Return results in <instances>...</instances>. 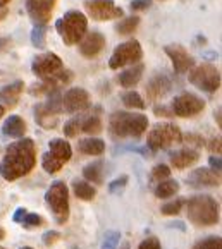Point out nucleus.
<instances>
[{"mask_svg": "<svg viewBox=\"0 0 222 249\" xmlns=\"http://www.w3.org/2000/svg\"><path fill=\"white\" fill-rule=\"evenodd\" d=\"M185 212L195 227H210L219 222V203L208 195L186 199Z\"/></svg>", "mask_w": 222, "mask_h": 249, "instance_id": "f03ea898", "label": "nucleus"}, {"mask_svg": "<svg viewBox=\"0 0 222 249\" xmlns=\"http://www.w3.org/2000/svg\"><path fill=\"white\" fill-rule=\"evenodd\" d=\"M2 134L7 136V138H16V140H21L26 134V122L24 119L19 117V115H9L5 119L4 125H2Z\"/></svg>", "mask_w": 222, "mask_h": 249, "instance_id": "6ab92c4d", "label": "nucleus"}, {"mask_svg": "<svg viewBox=\"0 0 222 249\" xmlns=\"http://www.w3.org/2000/svg\"><path fill=\"white\" fill-rule=\"evenodd\" d=\"M155 115H162V117H172V110H170V107L167 108V107H155Z\"/></svg>", "mask_w": 222, "mask_h": 249, "instance_id": "49530a36", "label": "nucleus"}, {"mask_svg": "<svg viewBox=\"0 0 222 249\" xmlns=\"http://www.w3.org/2000/svg\"><path fill=\"white\" fill-rule=\"evenodd\" d=\"M121 100H122V103H124V107H128V108H136V110L145 108V100L141 98V95L136 91L122 93Z\"/></svg>", "mask_w": 222, "mask_h": 249, "instance_id": "c756f323", "label": "nucleus"}, {"mask_svg": "<svg viewBox=\"0 0 222 249\" xmlns=\"http://www.w3.org/2000/svg\"><path fill=\"white\" fill-rule=\"evenodd\" d=\"M183 141V132L172 122H159L148 132L147 144L152 151L166 150Z\"/></svg>", "mask_w": 222, "mask_h": 249, "instance_id": "39448f33", "label": "nucleus"}, {"mask_svg": "<svg viewBox=\"0 0 222 249\" xmlns=\"http://www.w3.org/2000/svg\"><path fill=\"white\" fill-rule=\"evenodd\" d=\"M164 52L172 62V67L178 74H186L195 67V59H193L189 52L186 50L183 45L179 43H170L164 47Z\"/></svg>", "mask_w": 222, "mask_h": 249, "instance_id": "ddd939ff", "label": "nucleus"}, {"mask_svg": "<svg viewBox=\"0 0 222 249\" xmlns=\"http://www.w3.org/2000/svg\"><path fill=\"white\" fill-rule=\"evenodd\" d=\"M83 177L86 179V182L102 184L104 182V163H102V161L88 163L85 169H83Z\"/></svg>", "mask_w": 222, "mask_h": 249, "instance_id": "393cba45", "label": "nucleus"}, {"mask_svg": "<svg viewBox=\"0 0 222 249\" xmlns=\"http://www.w3.org/2000/svg\"><path fill=\"white\" fill-rule=\"evenodd\" d=\"M9 2H11V0H0V7H5Z\"/></svg>", "mask_w": 222, "mask_h": 249, "instance_id": "864d4df0", "label": "nucleus"}, {"mask_svg": "<svg viewBox=\"0 0 222 249\" xmlns=\"http://www.w3.org/2000/svg\"><path fill=\"white\" fill-rule=\"evenodd\" d=\"M208 165H210V170L214 174H217V176H221L222 172V163H221V157H215V155H212L210 158H208Z\"/></svg>", "mask_w": 222, "mask_h": 249, "instance_id": "37998d69", "label": "nucleus"}, {"mask_svg": "<svg viewBox=\"0 0 222 249\" xmlns=\"http://www.w3.org/2000/svg\"><path fill=\"white\" fill-rule=\"evenodd\" d=\"M148 127V119L143 114L114 112L109 119V132L114 138H140Z\"/></svg>", "mask_w": 222, "mask_h": 249, "instance_id": "7ed1b4c3", "label": "nucleus"}, {"mask_svg": "<svg viewBox=\"0 0 222 249\" xmlns=\"http://www.w3.org/2000/svg\"><path fill=\"white\" fill-rule=\"evenodd\" d=\"M0 249H5V248H2V246H0Z\"/></svg>", "mask_w": 222, "mask_h": 249, "instance_id": "13d9d810", "label": "nucleus"}, {"mask_svg": "<svg viewBox=\"0 0 222 249\" xmlns=\"http://www.w3.org/2000/svg\"><path fill=\"white\" fill-rule=\"evenodd\" d=\"M21 225L24 229H28V231H31V229H38L43 225V218H41L40 215H37V213H26V216L21 220Z\"/></svg>", "mask_w": 222, "mask_h": 249, "instance_id": "f704fd0d", "label": "nucleus"}, {"mask_svg": "<svg viewBox=\"0 0 222 249\" xmlns=\"http://www.w3.org/2000/svg\"><path fill=\"white\" fill-rule=\"evenodd\" d=\"M90 105H92L90 93L83 88H71L62 95V112L78 114L88 110Z\"/></svg>", "mask_w": 222, "mask_h": 249, "instance_id": "4468645a", "label": "nucleus"}, {"mask_svg": "<svg viewBox=\"0 0 222 249\" xmlns=\"http://www.w3.org/2000/svg\"><path fill=\"white\" fill-rule=\"evenodd\" d=\"M170 165L174 167V169H188L191 165H195L196 161L200 160V153L193 148H181V150L174 151V153H170Z\"/></svg>", "mask_w": 222, "mask_h": 249, "instance_id": "a211bd4d", "label": "nucleus"}, {"mask_svg": "<svg viewBox=\"0 0 222 249\" xmlns=\"http://www.w3.org/2000/svg\"><path fill=\"white\" fill-rule=\"evenodd\" d=\"M143 57V48H141L138 40H130L124 43L117 45L112 52L111 59H109V67L114 71L121 69V67L133 66L138 64Z\"/></svg>", "mask_w": 222, "mask_h": 249, "instance_id": "0eeeda50", "label": "nucleus"}, {"mask_svg": "<svg viewBox=\"0 0 222 249\" xmlns=\"http://www.w3.org/2000/svg\"><path fill=\"white\" fill-rule=\"evenodd\" d=\"M73 189H74V195L78 196L79 199H83V201H92L96 196L95 187L90 182H86V180H74Z\"/></svg>", "mask_w": 222, "mask_h": 249, "instance_id": "bb28decb", "label": "nucleus"}, {"mask_svg": "<svg viewBox=\"0 0 222 249\" xmlns=\"http://www.w3.org/2000/svg\"><path fill=\"white\" fill-rule=\"evenodd\" d=\"M138 249H162V248H160V241L157 237H147L143 242H140Z\"/></svg>", "mask_w": 222, "mask_h": 249, "instance_id": "a19ab883", "label": "nucleus"}, {"mask_svg": "<svg viewBox=\"0 0 222 249\" xmlns=\"http://www.w3.org/2000/svg\"><path fill=\"white\" fill-rule=\"evenodd\" d=\"M22 89H24V83L22 81H14L9 86L0 89V100L7 103L9 107H14L18 103L19 96H21Z\"/></svg>", "mask_w": 222, "mask_h": 249, "instance_id": "5701e85b", "label": "nucleus"}, {"mask_svg": "<svg viewBox=\"0 0 222 249\" xmlns=\"http://www.w3.org/2000/svg\"><path fill=\"white\" fill-rule=\"evenodd\" d=\"M128 176H121L119 179H115V180H112L111 184H109V191H111L112 195H117V193H121L124 187H126V184H128Z\"/></svg>", "mask_w": 222, "mask_h": 249, "instance_id": "58836bf2", "label": "nucleus"}, {"mask_svg": "<svg viewBox=\"0 0 222 249\" xmlns=\"http://www.w3.org/2000/svg\"><path fill=\"white\" fill-rule=\"evenodd\" d=\"M170 176V169L167 167V165L160 163V165H155L152 170V180H155V182H160V180H166L169 179Z\"/></svg>", "mask_w": 222, "mask_h": 249, "instance_id": "4c0bfd02", "label": "nucleus"}, {"mask_svg": "<svg viewBox=\"0 0 222 249\" xmlns=\"http://www.w3.org/2000/svg\"><path fill=\"white\" fill-rule=\"evenodd\" d=\"M85 9L95 21H112L122 18L124 11L115 5L114 0H85Z\"/></svg>", "mask_w": 222, "mask_h": 249, "instance_id": "9b49d317", "label": "nucleus"}, {"mask_svg": "<svg viewBox=\"0 0 222 249\" xmlns=\"http://www.w3.org/2000/svg\"><path fill=\"white\" fill-rule=\"evenodd\" d=\"M19 249H33V248H30V246H24V248H19Z\"/></svg>", "mask_w": 222, "mask_h": 249, "instance_id": "6e6d98bb", "label": "nucleus"}, {"mask_svg": "<svg viewBox=\"0 0 222 249\" xmlns=\"http://www.w3.org/2000/svg\"><path fill=\"white\" fill-rule=\"evenodd\" d=\"M7 14H9L7 9H5V7H0V21H2V19L7 18Z\"/></svg>", "mask_w": 222, "mask_h": 249, "instance_id": "3c124183", "label": "nucleus"}, {"mask_svg": "<svg viewBox=\"0 0 222 249\" xmlns=\"http://www.w3.org/2000/svg\"><path fill=\"white\" fill-rule=\"evenodd\" d=\"M9 45V38H4V36H0V50H4L5 47Z\"/></svg>", "mask_w": 222, "mask_h": 249, "instance_id": "8fccbe9b", "label": "nucleus"}, {"mask_svg": "<svg viewBox=\"0 0 222 249\" xmlns=\"http://www.w3.org/2000/svg\"><path fill=\"white\" fill-rule=\"evenodd\" d=\"M86 30H88V19L79 11H67L56 22V31L67 47L78 45L86 35Z\"/></svg>", "mask_w": 222, "mask_h": 249, "instance_id": "20e7f679", "label": "nucleus"}, {"mask_svg": "<svg viewBox=\"0 0 222 249\" xmlns=\"http://www.w3.org/2000/svg\"><path fill=\"white\" fill-rule=\"evenodd\" d=\"M193 249H222V241L221 237H215V235H210V237H205L202 241H198Z\"/></svg>", "mask_w": 222, "mask_h": 249, "instance_id": "72a5a7b5", "label": "nucleus"}, {"mask_svg": "<svg viewBox=\"0 0 222 249\" xmlns=\"http://www.w3.org/2000/svg\"><path fill=\"white\" fill-rule=\"evenodd\" d=\"M105 45H107V41H105L104 35L98 31H92V33H86L79 41V53L86 59H93L104 50Z\"/></svg>", "mask_w": 222, "mask_h": 249, "instance_id": "2eb2a0df", "label": "nucleus"}, {"mask_svg": "<svg viewBox=\"0 0 222 249\" xmlns=\"http://www.w3.org/2000/svg\"><path fill=\"white\" fill-rule=\"evenodd\" d=\"M79 132H81V115L73 117L71 121H67L66 124H64V134H66L67 138H76Z\"/></svg>", "mask_w": 222, "mask_h": 249, "instance_id": "473e14b6", "label": "nucleus"}, {"mask_svg": "<svg viewBox=\"0 0 222 249\" xmlns=\"http://www.w3.org/2000/svg\"><path fill=\"white\" fill-rule=\"evenodd\" d=\"M179 191V182L178 180H172V179H166V180H160L157 182L155 186V196L160 199H167V198H172Z\"/></svg>", "mask_w": 222, "mask_h": 249, "instance_id": "a878e982", "label": "nucleus"}, {"mask_svg": "<svg viewBox=\"0 0 222 249\" xmlns=\"http://www.w3.org/2000/svg\"><path fill=\"white\" fill-rule=\"evenodd\" d=\"M47 36V26H33V30H31V45L38 50H43L45 48V40Z\"/></svg>", "mask_w": 222, "mask_h": 249, "instance_id": "7c9ffc66", "label": "nucleus"}, {"mask_svg": "<svg viewBox=\"0 0 222 249\" xmlns=\"http://www.w3.org/2000/svg\"><path fill=\"white\" fill-rule=\"evenodd\" d=\"M35 121L43 129H54L59 124V115L50 112L43 103H38L35 105Z\"/></svg>", "mask_w": 222, "mask_h": 249, "instance_id": "4be33fe9", "label": "nucleus"}, {"mask_svg": "<svg viewBox=\"0 0 222 249\" xmlns=\"http://www.w3.org/2000/svg\"><path fill=\"white\" fill-rule=\"evenodd\" d=\"M205 108V102L196 96L195 93H179L178 96H174L172 103H170V110H172V115H178V117H195V115L202 114Z\"/></svg>", "mask_w": 222, "mask_h": 249, "instance_id": "1a4fd4ad", "label": "nucleus"}, {"mask_svg": "<svg viewBox=\"0 0 222 249\" xmlns=\"http://www.w3.org/2000/svg\"><path fill=\"white\" fill-rule=\"evenodd\" d=\"M41 167H43V170L45 172H48V174H56V172H59L60 169L64 167V163H60L59 160H56V158L52 157V155L48 153H45L43 157H41Z\"/></svg>", "mask_w": 222, "mask_h": 249, "instance_id": "2f4dec72", "label": "nucleus"}, {"mask_svg": "<svg viewBox=\"0 0 222 249\" xmlns=\"http://www.w3.org/2000/svg\"><path fill=\"white\" fill-rule=\"evenodd\" d=\"M64 69L62 59L54 52H43L38 53L31 62V72L38 77V79H48V77L56 76L59 71Z\"/></svg>", "mask_w": 222, "mask_h": 249, "instance_id": "9d476101", "label": "nucleus"}, {"mask_svg": "<svg viewBox=\"0 0 222 249\" xmlns=\"http://www.w3.org/2000/svg\"><path fill=\"white\" fill-rule=\"evenodd\" d=\"M57 0H26V12L35 26H47L52 18Z\"/></svg>", "mask_w": 222, "mask_h": 249, "instance_id": "f8f14e48", "label": "nucleus"}, {"mask_svg": "<svg viewBox=\"0 0 222 249\" xmlns=\"http://www.w3.org/2000/svg\"><path fill=\"white\" fill-rule=\"evenodd\" d=\"M208 150L215 155H221L222 146H221V138H219V136L217 138H214V140H210V143H208Z\"/></svg>", "mask_w": 222, "mask_h": 249, "instance_id": "a18cd8bd", "label": "nucleus"}, {"mask_svg": "<svg viewBox=\"0 0 222 249\" xmlns=\"http://www.w3.org/2000/svg\"><path fill=\"white\" fill-rule=\"evenodd\" d=\"M48 148H50L48 153L64 165H66L67 161L71 160V157H73V148H71V144L67 143V141L60 140V138H54V140H50Z\"/></svg>", "mask_w": 222, "mask_h": 249, "instance_id": "412c9836", "label": "nucleus"}, {"mask_svg": "<svg viewBox=\"0 0 222 249\" xmlns=\"http://www.w3.org/2000/svg\"><path fill=\"white\" fill-rule=\"evenodd\" d=\"M186 182L191 187H214L221 184V176L214 174L210 169H196L186 177Z\"/></svg>", "mask_w": 222, "mask_h": 249, "instance_id": "dca6fc26", "label": "nucleus"}, {"mask_svg": "<svg viewBox=\"0 0 222 249\" xmlns=\"http://www.w3.org/2000/svg\"><path fill=\"white\" fill-rule=\"evenodd\" d=\"M143 71H145V66L141 62L133 64V66L128 67L124 72L119 74L117 83L122 88H133V86H136L138 83H140L141 76H143Z\"/></svg>", "mask_w": 222, "mask_h": 249, "instance_id": "aec40b11", "label": "nucleus"}, {"mask_svg": "<svg viewBox=\"0 0 222 249\" xmlns=\"http://www.w3.org/2000/svg\"><path fill=\"white\" fill-rule=\"evenodd\" d=\"M59 239H60V234L57 231H48L41 235V241H43L45 246H54Z\"/></svg>", "mask_w": 222, "mask_h": 249, "instance_id": "ea45409f", "label": "nucleus"}, {"mask_svg": "<svg viewBox=\"0 0 222 249\" xmlns=\"http://www.w3.org/2000/svg\"><path fill=\"white\" fill-rule=\"evenodd\" d=\"M189 83L205 93H215L221 88V71L212 64L196 66L189 72Z\"/></svg>", "mask_w": 222, "mask_h": 249, "instance_id": "6e6552de", "label": "nucleus"}, {"mask_svg": "<svg viewBox=\"0 0 222 249\" xmlns=\"http://www.w3.org/2000/svg\"><path fill=\"white\" fill-rule=\"evenodd\" d=\"M79 151L85 155H92V157H96V155H102L105 151V143L100 140V138H85V140L79 141L78 144Z\"/></svg>", "mask_w": 222, "mask_h": 249, "instance_id": "b1692460", "label": "nucleus"}, {"mask_svg": "<svg viewBox=\"0 0 222 249\" xmlns=\"http://www.w3.org/2000/svg\"><path fill=\"white\" fill-rule=\"evenodd\" d=\"M172 88V83L166 74H155L152 79L147 83V96L150 100H159L166 96Z\"/></svg>", "mask_w": 222, "mask_h": 249, "instance_id": "f3484780", "label": "nucleus"}, {"mask_svg": "<svg viewBox=\"0 0 222 249\" xmlns=\"http://www.w3.org/2000/svg\"><path fill=\"white\" fill-rule=\"evenodd\" d=\"M138 26H140V18L138 16H130V18L122 19L115 24V31L119 35H124V36H130L133 35L134 31L138 30Z\"/></svg>", "mask_w": 222, "mask_h": 249, "instance_id": "cd10ccee", "label": "nucleus"}, {"mask_svg": "<svg viewBox=\"0 0 222 249\" xmlns=\"http://www.w3.org/2000/svg\"><path fill=\"white\" fill-rule=\"evenodd\" d=\"M121 241V234L117 231H109L104 235V242H102V249H115Z\"/></svg>", "mask_w": 222, "mask_h": 249, "instance_id": "c9c22d12", "label": "nucleus"}, {"mask_svg": "<svg viewBox=\"0 0 222 249\" xmlns=\"http://www.w3.org/2000/svg\"><path fill=\"white\" fill-rule=\"evenodd\" d=\"M2 239H5V231L0 227V241H2Z\"/></svg>", "mask_w": 222, "mask_h": 249, "instance_id": "5fc2aeb1", "label": "nucleus"}, {"mask_svg": "<svg viewBox=\"0 0 222 249\" xmlns=\"http://www.w3.org/2000/svg\"><path fill=\"white\" fill-rule=\"evenodd\" d=\"M37 165V146L31 138H21L11 143L0 161V176L12 182L28 176Z\"/></svg>", "mask_w": 222, "mask_h": 249, "instance_id": "f257e3e1", "label": "nucleus"}, {"mask_svg": "<svg viewBox=\"0 0 222 249\" xmlns=\"http://www.w3.org/2000/svg\"><path fill=\"white\" fill-rule=\"evenodd\" d=\"M183 140L188 144H193V146H196V148H200L205 144V140L198 134H186V136H183Z\"/></svg>", "mask_w": 222, "mask_h": 249, "instance_id": "79ce46f5", "label": "nucleus"}, {"mask_svg": "<svg viewBox=\"0 0 222 249\" xmlns=\"http://www.w3.org/2000/svg\"><path fill=\"white\" fill-rule=\"evenodd\" d=\"M45 201L52 210L57 224H66L69 218V189L62 180H56L45 193Z\"/></svg>", "mask_w": 222, "mask_h": 249, "instance_id": "423d86ee", "label": "nucleus"}, {"mask_svg": "<svg viewBox=\"0 0 222 249\" xmlns=\"http://www.w3.org/2000/svg\"><path fill=\"white\" fill-rule=\"evenodd\" d=\"M122 249H130V246H128V244H124V246H122Z\"/></svg>", "mask_w": 222, "mask_h": 249, "instance_id": "4d7b16f0", "label": "nucleus"}, {"mask_svg": "<svg viewBox=\"0 0 222 249\" xmlns=\"http://www.w3.org/2000/svg\"><path fill=\"white\" fill-rule=\"evenodd\" d=\"M81 131L86 134L93 136L98 134L102 131V121L98 115H88V117H83L81 115Z\"/></svg>", "mask_w": 222, "mask_h": 249, "instance_id": "c85d7f7f", "label": "nucleus"}, {"mask_svg": "<svg viewBox=\"0 0 222 249\" xmlns=\"http://www.w3.org/2000/svg\"><path fill=\"white\" fill-rule=\"evenodd\" d=\"M214 117H215V121H217V125L221 127V125H222V121H221V108L215 110V112H214Z\"/></svg>", "mask_w": 222, "mask_h": 249, "instance_id": "09e8293b", "label": "nucleus"}, {"mask_svg": "<svg viewBox=\"0 0 222 249\" xmlns=\"http://www.w3.org/2000/svg\"><path fill=\"white\" fill-rule=\"evenodd\" d=\"M26 213H28L26 208H18V210H16V213H14V222L21 224V220L24 218V216H26Z\"/></svg>", "mask_w": 222, "mask_h": 249, "instance_id": "de8ad7c7", "label": "nucleus"}, {"mask_svg": "<svg viewBox=\"0 0 222 249\" xmlns=\"http://www.w3.org/2000/svg\"><path fill=\"white\" fill-rule=\"evenodd\" d=\"M131 11H147L150 7V0H133L130 4Z\"/></svg>", "mask_w": 222, "mask_h": 249, "instance_id": "c03bdc74", "label": "nucleus"}, {"mask_svg": "<svg viewBox=\"0 0 222 249\" xmlns=\"http://www.w3.org/2000/svg\"><path fill=\"white\" fill-rule=\"evenodd\" d=\"M183 206H185V199H174V201H169L160 208V212L164 215H178L181 213Z\"/></svg>", "mask_w": 222, "mask_h": 249, "instance_id": "e433bc0d", "label": "nucleus"}, {"mask_svg": "<svg viewBox=\"0 0 222 249\" xmlns=\"http://www.w3.org/2000/svg\"><path fill=\"white\" fill-rule=\"evenodd\" d=\"M4 115H5V107H4V105H0V119L4 117Z\"/></svg>", "mask_w": 222, "mask_h": 249, "instance_id": "603ef678", "label": "nucleus"}]
</instances>
